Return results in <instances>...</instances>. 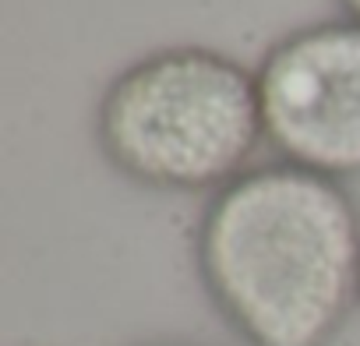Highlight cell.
I'll list each match as a JSON object with an SVG mask.
<instances>
[{
  "mask_svg": "<svg viewBox=\"0 0 360 346\" xmlns=\"http://www.w3.org/2000/svg\"><path fill=\"white\" fill-rule=\"evenodd\" d=\"M191 262L244 346H332L360 307V209L342 181L251 166L205 198Z\"/></svg>",
  "mask_w": 360,
  "mask_h": 346,
  "instance_id": "obj_1",
  "label": "cell"
},
{
  "mask_svg": "<svg viewBox=\"0 0 360 346\" xmlns=\"http://www.w3.org/2000/svg\"><path fill=\"white\" fill-rule=\"evenodd\" d=\"M265 141L258 78L237 57L176 43L120 68L96 103V148L145 191L216 195Z\"/></svg>",
  "mask_w": 360,
  "mask_h": 346,
  "instance_id": "obj_2",
  "label": "cell"
},
{
  "mask_svg": "<svg viewBox=\"0 0 360 346\" xmlns=\"http://www.w3.org/2000/svg\"><path fill=\"white\" fill-rule=\"evenodd\" d=\"M265 141L279 162L360 177V25L328 18L279 36L255 68Z\"/></svg>",
  "mask_w": 360,
  "mask_h": 346,
  "instance_id": "obj_3",
  "label": "cell"
},
{
  "mask_svg": "<svg viewBox=\"0 0 360 346\" xmlns=\"http://www.w3.org/2000/svg\"><path fill=\"white\" fill-rule=\"evenodd\" d=\"M134 346H209V342H198V339H180V335H166V339H145V342H134Z\"/></svg>",
  "mask_w": 360,
  "mask_h": 346,
  "instance_id": "obj_4",
  "label": "cell"
},
{
  "mask_svg": "<svg viewBox=\"0 0 360 346\" xmlns=\"http://www.w3.org/2000/svg\"><path fill=\"white\" fill-rule=\"evenodd\" d=\"M332 4L339 8V15H342V18H349V22H356V25H360V0H332Z\"/></svg>",
  "mask_w": 360,
  "mask_h": 346,
  "instance_id": "obj_5",
  "label": "cell"
}]
</instances>
